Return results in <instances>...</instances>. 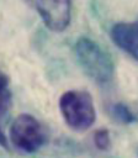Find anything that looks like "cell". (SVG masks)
Returning <instances> with one entry per match:
<instances>
[{
  "label": "cell",
  "instance_id": "7",
  "mask_svg": "<svg viewBox=\"0 0 138 158\" xmlns=\"http://www.w3.org/2000/svg\"><path fill=\"white\" fill-rule=\"evenodd\" d=\"M111 115L117 122H121V123H131L137 118L133 111L128 106L121 102H117L111 106Z\"/></svg>",
  "mask_w": 138,
  "mask_h": 158
},
{
  "label": "cell",
  "instance_id": "3",
  "mask_svg": "<svg viewBox=\"0 0 138 158\" xmlns=\"http://www.w3.org/2000/svg\"><path fill=\"white\" fill-rule=\"evenodd\" d=\"M47 136L42 123L30 114L18 115L10 128L11 144L25 153L37 152L46 142Z\"/></svg>",
  "mask_w": 138,
  "mask_h": 158
},
{
  "label": "cell",
  "instance_id": "5",
  "mask_svg": "<svg viewBox=\"0 0 138 158\" xmlns=\"http://www.w3.org/2000/svg\"><path fill=\"white\" fill-rule=\"evenodd\" d=\"M111 37L117 47L138 60V19L133 22H118L113 25Z\"/></svg>",
  "mask_w": 138,
  "mask_h": 158
},
{
  "label": "cell",
  "instance_id": "6",
  "mask_svg": "<svg viewBox=\"0 0 138 158\" xmlns=\"http://www.w3.org/2000/svg\"><path fill=\"white\" fill-rule=\"evenodd\" d=\"M11 106V90L7 75L0 70V146L7 148V138L4 132L5 120Z\"/></svg>",
  "mask_w": 138,
  "mask_h": 158
},
{
  "label": "cell",
  "instance_id": "2",
  "mask_svg": "<svg viewBox=\"0 0 138 158\" xmlns=\"http://www.w3.org/2000/svg\"><path fill=\"white\" fill-rule=\"evenodd\" d=\"M59 110L65 123L75 131H85L96 120L91 95L85 90H68L59 99Z\"/></svg>",
  "mask_w": 138,
  "mask_h": 158
},
{
  "label": "cell",
  "instance_id": "4",
  "mask_svg": "<svg viewBox=\"0 0 138 158\" xmlns=\"http://www.w3.org/2000/svg\"><path fill=\"white\" fill-rule=\"evenodd\" d=\"M31 6L36 9L43 23L53 32H62L70 23L71 4L69 1H33Z\"/></svg>",
  "mask_w": 138,
  "mask_h": 158
},
{
  "label": "cell",
  "instance_id": "8",
  "mask_svg": "<svg viewBox=\"0 0 138 158\" xmlns=\"http://www.w3.org/2000/svg\"><path fill=\"white\" fill-rule=\"evenodd\" d=\"M94 144L96 148L101 151H107L111 144V138H110V132L106 128H101L95 131L94 133Z\"/></svg>",
  "mask_w": 138,
  "mask_h": 158
},
{
  "label": "cell",
  "instance_id": "1",
  "mask_svg": "<svg viewBox=\"0 0 138 158\" xmlns=\"http://www.w3.org/2000/svg\"><path fill=\"white\" fill-rule=\"evenodd\" d=\"M75 58L83 72L100 85L108 84L115 75L111 54L95 40L80 37L74 44Z\"/></svg>",
  "mask_w": 138,
  "mask_h": 158
}]
</instances>
